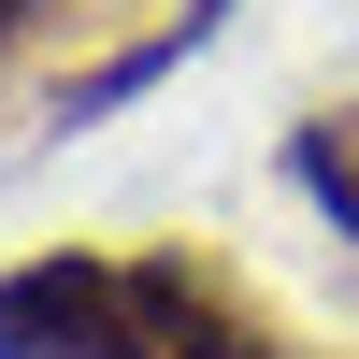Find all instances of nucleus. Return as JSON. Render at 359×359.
<instances>
[{
	"mask_svg": "<svg viewBox=\"0 0 359 359\" xmlns=\"http://www.w3.org/2000/svg\"><path fill=\"white\" fill-rule=\"evenodd\" d=\"M0 359H144L130 259H86V245L15 259V273H0Z\"/></svg>",
	"mask_w": 359,
	"mask_h": 359,
	"instance_id": "1",
	"label": "nucleus"
},
{
	"mask_svg": "<svg viewBox=\"0 0 359 359\" xmlns=\"http://www.w3.org/2000/svg\"><path fill=\"white\" fill-rule=\"evenodd\" d=\"M130 302H144V359H316L302 331H273L216 259H130Z\"/></svg>",
	"mask_w": 359,
	"mask_h": 359,
	"instance_id": "2",
	"label": "nucleus"
},
{
	"mask_svg": "<svg viewBox=\"0 0 359 359\" xmlns=\"http://www.w3.org/2000/svg\"><path fill=\"white\" fill-rule=\"evenodd\" d=\"M287 187L359 245V115H302V130H287Z\"/></svg>",
	"mask_w": 359,
	"mask_h": 359,
	"instance_id": "3",
	"label": "nucleus"
},
{
	"mask_svg": "<svg viewBox=\"0 0 359 359\" xmlns=\"http://www.w3.org/2000/svg\"><path fill=\"white\" fill-rule=\"evenodd\" d=\"M29 15H43V0H0V43H15V29H29Z\"/></svg>",
	"mask_w": 359,
	"mask_h": 359,
	"instance_id": "4",
	"label": "nucleus"
}]
</instances>
